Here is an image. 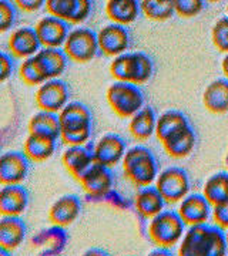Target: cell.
Here are the masks:
<instances>
[{"instance_id":"1","label":"cell","mask_w":228,"mask_h":256,"mask_svg":"<svg viewBox=\"0 0 228 256\" xmlns=\"http://www.w3.org/2000/svg\"><path fill=\"white\" fill-rule=\"evenodd\" d=\"M225 232L215 225L188 226L180 240L177 256H227Z\"/></svg>"},{"instance_id":"2","label":"cell","mask_w":228,"mask_h":256,"mask_svg":"<svg viewBox=\"0 0 228 256\" xmlns=\"http://www.w3.org/2000/svg\"><path fill=\"white\" fill-rule=\"evenodd\" d=\"M153 60L143 52H126L110 63V74L116 82L141 86L153 76Z\"/></svg>"},{"instance_id":"3","label":"cell","mask_w":228,"mask_h":256,"mask_svg":"<svg viewBox=\"0 0 228 256\" xmlns=\"http://www.w3.org/2000/svg\"><path fill=\"white\" fill-rule=\"evenodd\" d=\"M121 162L126 178L138 188L155 182L158 175V162L150 148L144 146H131L126 151Z\"/></svg>"},{"instance_id":"4","label":"cell","mask_w":228,"mask_h":256,"mask_svg":"<svg viewBox=\"0 0 228 256\" xmlns=\"http://www.w3.org/2000/svg\"><path fill=\"white\" fill-rule=\"evenodd\" d=\"M110 108L121 118H131L144 107V94L138 86L114 82L106 92Z\"/></svg>"},{"instance_id":"5","label":"cell","mask_w":228,"mask_h":256,"mask_svg":"<svg viewBox=\"0 0 228 256\" xmlns=\"http://www.w3.org/2000/svg\"><path fill=\"white\" fill-rule=\"evenodd\" d=\"M185 225L177 210H163L148 222V236L158 248H173L184 236Z\"/></svg>"},{"instance_id":"6","label":"cell","mask_w":228,"mask_h":256,"mask_svg":"<svg viewBox=\"0 0 228 256\" xmlns=\"http://www.w3.org/2000/svg\"><path fill=\"white\" fill-rule=\"evenodd\" d=\"M62 48L74 63H89L100 52L97 33L89 28H72Z\"/></svg>"},{"instance_id":"7","label":"cell","mask_w":228,"mask_h":256,"mask_svg":"<svg viewBox=\"0 0 228 256\" xmlns=\"http://www.w3.org/2000/svg\"><path fill=\"white\" fill-rule=\"evenodd\" d=\"M154 186L165 204H175L188 195L190 178L185 170L180 166H168L157 175Z\"/></svg>"},{"instance_id":"8","label":"cell","mask_w":228,"mask_h":256,"mask_svg":"<svg viewBox=\"0 0 228 256\" xmlns=\"http://www.w3.org/2000/svg\"><path fill=\"white\" fill-rule=\"evenodd\" d=\"M69 86L62 78H52L39 86L35 96L37 107L40 111L59 114L70 102Z\"/></svg>"},{"instance_id":"9","label":"cell","mask_w":228,"mask_h":256,"mask_svg":"<svg viewBox=\"0 0 228 256\" xmlns=\"http://www.w3.org/2000/svg\"><path fill=\"white\" fill-rule=\"evenodd\" d=\"M45 8L47 14L66 23L79 24L90 16L93 3L90 0H47Z\"/></svg>"},{"instance_id":"10","label":"cell","mask_w":228,"mask_h":256,"mask_svg":"<svg viewBox=\"0 0 228 256\" xmlns=\"http://www.w3.org/2000/svg\"><path fill=\"white\" fill-rule=\"evenodd\" d=\"M93 158L96 164L104 165L107 168H113L123 161L124 154L127 151L126 141L119 134L109 132L99 138V141L91 148Z\"/></svg>"},{"instance_id":"11","label":"cell","mask_w":228,"mask_h":256,"mask_svg":"<svg viewBox=\"0 0 228 256\" xmlns=\"http://www.w3.org/2000/svg\"><path fill=\"white\" fill-rule=\"evenodd\" d=\"M29 161L23 151L0 154V185H20L29 174Z\"/></svg>"},{"instance_id":"12","label":"cell","mask_w":228,"mask_h":256,"mask_svg":"<svg viewBox=\"0 0 228 256\" xmlns=\"http://www.w3.org/2000/svg\"><path fill=\"white\" fill-rule=\"evenodd\" d=\"M35 30H36V34L42 47L62 48L72 28L69 26V23H66L63 20L46 14L45 18L37 20Z\"/></svg>"},{"instance_id":"13","label":"cell","mask_w":228,"mask_h":256,"mask_svg":"<svg viewBox=\"0 0 228 256\" xmlns=\"http://www.w3.org/2000/svg\"><path fill=\"white\" fill-rule=\"evenodd\" d=\"M211 208L212 206L202 194H188L180 201L177 214L185 226H198L208 222L211 218Z\"/></svg>"},{"instance_id":"14","label":"cell","mask_w":228,"mask_h":256,"mask_svg":"<svg viewBox=\"0 0 228 256\" xmlns=\"http://www.w3.org/2000/svg\"><path fill=\"white\" fill-rule=\"evenodd\" d=\"M97 43L103 54L114 58L127 52L130 46V33L124 26L110 23L97 32Z\"/></svg>"},{"instance_id":"15","label":"cell","mask_w":228,"mask_h":256,"mask_svg":"<svg viewBox=\"0 0 228 256\" xmlns=\"http://www.w3.org/2000/svg\"><path fill=\"white\" fill-rule=\"evenodd\" d=\"M60 134L63 132H77V131H91L93 116L90 108L80 101L69 102L59 114Z\"/></svg>"},{"instance_id":"16","label":"cell","mask_w":228,"mask_h":256,"mask_svg":"<svg viewBox=\"0 0 228 256\" xmlns=\"http://www.w3.org/2000/svg\"><path fill=\"white\" fill-rule=\"evenodd\" d=\"M8 47H9L10 56L26 60V58L36 56L39 50L42 48V44L39 42L35 28L22 26V28H15L10 33Z\"/></svg>"},{"instance_id":"17","label":"cell","mask_w":228,"mask_h":256,"mask_svg":"<svg viewBox=\"0 0 228 256\" xmlns=\"http://www.w3.org/2000/svg\"><path fill=\"white\" fill-rule=\"evenodd\" d=\"M82 201L77 195L67 194L56 200L49 210V220L60 228L70 226L80 216Z\"/></svg>"},{"instance_id":"18","label":"cell","mask_w":228,"mask_h":256,"mask_svg":"<svg viewBox=\"0 0 228 256\" xmlns=\"http://www.w3.org/2000/svg\"><path fill=\"white\" fill-rule=\"evenodd\" d=\"M28 190L20 185H2L0 188V215L2 216H20L28 210Z\"/></svg>"},{"instance_id":"19","label":"cell","mask_w":228,"mask_h":256,"mask_svg":"<svg viewBox=\"0 0 228 256\" xmlns=\"http://www.w3.org/2000/svg\"><path fill=\"white\" fill-rule=\"evenodd\" d=\"M82 188L90 195H104L113 188V172L111 168L104 165L94 164L77 180Z\"/></svg>"},{"instance_id":"20","label":"cell","mask_w":228,"mask_h":256,"mask_svg":"<svg viewBox=\"0 0 228 256\" xmlns=\"http://www.w3.org/2000/svg\"><path fill=\"white\" fill-rule=\"evenodd\" d=\"M28 234V226L20 216H2L0 218V248L6 250L18 249Z\"/></svg>"},{"instance_id":"21","label":"cell","mask_w":228,"mask_h":256,"mask_svg":"<svg viewBox=\"0 0 228 256\" xmlns=\"http://www.w3.org/2000/svg\"><path fill=\"white\" fill-rule=\"evenodd\" d=\"M62 162L64 168L73 175L76 180H79L91 165L94 164L93 151L89 146H67L62 154Z\"/></svg>"},{"instance_id":"22","label":"cell","mask_w":228,"mask_h":256,"mask_svg":"<svg viewBox=\"0 0 228 256\" xmlns=\"http://www.w3.org/2000/svg\"><path fill=\"white\" fill-rule=\"evenodd\" d=\"M164 206L165 201L153 185L140 188L134 195V208L143 218H154L155 215L164 210Z\"/></svg>"},{"instance_id":"23","label":"cell","mask_w":228,"mask_h":256,"mask_svg":"<svg viewBox=\"0 0 228 256\" xmlns=\"http://www.w3.org/2000/svg\"><path fill=\"white\" fill-rule=\"evenodd\" d=\"M202 104L212 114L228 112V80L217 78L211 82L202 94Z\"/></svg>"},{"instance_id":"24","label":"cell","mask_w":228,"mask_h":256,"mask_svg":"<svg viewBox=\"0 0 228 256\" xmlns=\"http://www.w3.org/2000/svg\"><path fill=\"white\" fill-rule=\"evenodd\" d=\"M57 148V140L29 134L23 142V154L32 162H43L52 158Z\"/></svg>"},{"instance_id":"25","label":"cell","mask_w":228,"mask_h":256,"mask_svg":"<svg viewBox=\"0 0 228 256\" xmlns=\"http://www.w3.org/2000/svg\"><path fill=\"white\" fill-rule=\"evenodd\" d=\"M106 14L111 23L127 26L134 23L140 14V2L137 0H109L106 3Z\"/></svg>"},{"instance_id":"26","label":"cell","mask_w":228,"mask_h":256,"mask_svg":"<svg viewBox=\"0 0 228 256\" xmlns=\"http://www.w3.org/2000/svg\"><path fill=\"white\" fill-rule=\"evenodd\" d=\"M161 144L164 146L165 152L171 158H185L191 154L195 146V132L191 126H188L170 136Z\"/></svg>"},{"instance_id":"27","label":"cell","mask_w":228,"mask_h":256,"mask_svg":"<svg viewBox=\"0 0 228 256\" xmlns=\"http://www.w3.org/2000/svg\"><path fill=\"white\" fill-rule=\"evenodd\" d=\"M36 58L42 64L49 80L60 78V76L66 72L69 64V57L66 56L63 48L42 47L36 54Z\"/></svg>"},{"instance_id":"28","label":"cell","mask_w":228,"mask_h":256,"mask_svg":"<svg viewBox=\"0 0 228 256\" xmlns=\"http://www.w3.org/2000/svg\"><path fill=\"white\" fill-rule=\"evenodd\" d=\"M29 134H36L42 137L57 140L60 138V121L55 112L37 111L29 121Z\"/></svg>"},{"instance_id":"29","label":"cell","mask_w":228,"mask_h":256,"mask_svg":"<svg viewBox=\"0 0 228 256\" xmlns=\"http://www.w3.org/2000/svg\"><path fill=\"white\" fill-rule=\"evenodd\" d=\"M155 117L154 110L151 107H143L136 112L128 122V131L138 141H146L155 132Z\"/></svg>"},{"instance_id":"30","label":"cell","mask_w":228,"mask_h":256,"mask_svg":"<svg viewBox=\"0 0 228 256\" xmlns=\"http://www.w3.org/2000/svg\"><path fill=\"white\" fill-rule=\"evenodd\" d=\"M190 126L188 118L178 110H168L164 111L155 122V136L163 142L164 140L180 131L181 128H185Z\"/></svg>"},{"instance_id":"31","label":"cell","mask_w":228,"mask_h":256,"mask_svg":"<svg viewBox=\"0 0 228 256\" xmlns=\"http://www.w3.org/2000/svg\"><path fill=\"white\" fill-rule=\"evenodd\" d=\"M202 195L211 206L228 200V172L211 175L204 184Z\"/></svg>"},{"instance_id":"32","label":"cell","mask_w":228,"mask_h":256,"mask_svg":"<svg viewBox=\"0 0 228 256\" xmlns=\"http://www.w3.org/2000/svg\"><path fill=\"white\" fill-rule=\"evenodd\" d=\"M140 10L153 22H165L173 18V0H143L140 2Z\"/></svg>"},{"instance_id":"33","label":"cell","mask_w":228,"mask_h":256,"mask_svg":"<svg viewBox=\"0 0 228 256\" xmlns=\"http://www.w3.org/2000/svg\"><path fill=\"white\" fill-rule=\"evenodd\" d=\"M19 76L28 86H42L43 82L49 80L47 74L43 70L40 62L36 58V56L23 60V63L19 67Z\"/></svg>"},{"instance_id":"34","label":"cell","mask_w":228,"mask_h":256,"mask_svg":"<svg viewBox=\"0 0 228 256\" xmlns=\"http://www.w3.org/2000/svg\"><path fill=\"white\" fill-rule=\"evenodd\" d=\"M211 40L218 52L228 54V18H221L215 22L211 30Z\"/></svg>"},{"instance_id":"35","label":"cell","mask_w":228,"mask_h":256,"mask_svg":"<svg viewBox=\"0 0 228 256\" xmlns=\"http://www.w3.org/2000/svg\"><path fill=\"white\" fill-rule=\"evenodd\" d=\"M174 13L180 18H191L198 16L205 8V3L201 0H173Z\"/></svg>"},{"instance_id":"36","label":"cell","mask_w":228,"mask_h":256,"mask_svg":"<svg viewBox=\"0 0 228 256\" xmlns=\"http://www.w3.org/2000/svg\"><path fill=\"white\" fill-rule=\"evenodd\" d=\"M18 18V8L15 2L0 0V33H6L15 26Z\"/></svg>"},{"instance_id":"37","label":"cell","mask_w":228,"mask_h":256,"mask_svg":"<svg viewBox=\"0 0 228 256\" xmlns=\"http://www.w3.org/2000/svg\"><path fill=\"white\" fill-rule=\"evenodd\" d=\"M211 218L215 226L222 230H228V200L219 202L211 208Z\"/></svg>"},{"instance_id":"38","label":"cell","mask_w":228,"mask_h":256,"mask_svg":"<svg viewBox=\"0 0 228 256\" xmlns=\"http://www.w3.org/2000/svg\"><path fill=\"white\" fill-rule=\"evenodd\" d=\"M13 72H15L13 57L6 52H0V82H8Z\"/></svg>"},{"instance_id":"39","label":"cell","mask_w":228,"mask_h":256,"mask_svg":"<svg viewBox=\"0 0 228 256\" xmlns=\"http://www.w3.org/2000/svg\"><path fill=\"white\" fill-rule=\"evenodd\" d=\"M15 4H16L18 9L33 13V12L42 9L45 6V2L43 0H16Z\"/></svg>"},{"instance_id":"40","label":"cell","mask_w":228,"mask_h":256,"mask_svg":"<svg viewBox=\"0 0 228 256\" xmlns=\"http://www.w3.org/2000/svg\"><path fill=\"white\" fill-rule=\"evenodd\" d=\"M82 256H111L107 252V250H104V249H101V248H90V249H87L86 252H83Z\"/></svg>"},{"instance_id":"41","label":"cell","mask_w":228,"mask_h":256,"mask_svg":"<svg viewBox=\"0 0 228 256\" xmlns=\"http://www.w3.org/2000/svg\"><path fill=\"white\" fill-rule=\"evenodd\" d=\"M147 256H174L173 252H171V249H168V248H155L153 249L151 252H148V255Z\"/></svg>"},{"instance_id":"42","label":"cell","mask_w":228,"mask_h":256,"mask_svg":"<svg viewBox=\"0 0 228 256\" xmlns=\"http://www.w3.org/2000/svg\"><path fill=\"white\" fill-rule=\"evenodd\" d=\"M221 68H222V73L225 76V78L228 80V54L224 56V58L221 62Z\"/></svg>"},{"instance_id":"43","label":"cell","mask_w":228,"mask_h":256,"mask_svg":"<svg viewBox=\"0 0 228 256\" xmlns=\"http://www.w3.org/2000/svg\"><path fill=\"white\" fill-rule=\"evenodd\" d=\"M0 256H12V252L6 250V249H3V248H0Z\"/></svg>"},{"instance_id":"44","label":"cell","mask_w":228,"mask_h":256,"mask_svg":"<svg viewBox=\"0 0 228 256\" xmlns=\"http://www.w3.org/2000/svg\"><path fill=\"white\" fill-rule=\"evenodd\" d=\"M225 240H227V246H228V230L225 232Z\"/></svg>"},{"instance_id":"45","label":"cell","mask_w":228,"mask_h":256,"mask_svg":"<svg viewBox=\"0 0 228 256\" xmlns=\"http://www.w3.org/2000/svg\"><path fill=\"white\" fill-rule=\"evenodd\" d=\"M227 18H228V4H227Z\"/></svg>"}]
</instances>
